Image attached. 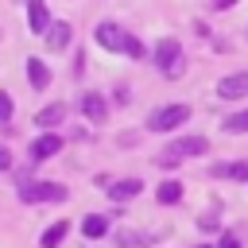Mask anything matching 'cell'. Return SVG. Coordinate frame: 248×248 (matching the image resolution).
Returning <instances> with one entry per match:
<instances>
[{
	"label": "cell",
	"instance_id": "cell-1",
	"mask_svg": "<svg viewBox=\"0 0 248 248\" xmlns=\"http://www.w3.org/2000/svg\"><path fill=\"white\" fill-rule=\"evenodd\" d=\"M97 43H101L105 50H120V54H132V58H143V54H147L143 43H140L136 35L120 31L116 23H101V27H97Z\"/></svg>",
	"mask_w": 248,
	"mask_h": 248
},
{
	"label": "cell",
	"instance_id": "cell-2",
	"mask_svg": "<svg viewBox=\"0 0 248 248\" xmlns=\"http://www.w3.org/2000/svg\"><path fill=\"white\" fill-rule=\"evenodd\" d=\"M209 151V140L205 136H182V140H174L163 155H159V163L163 167H174L178 159H190V155H205Z\"/></svg>",
	"mask_w": 248,
	"mask_h": 248
},
{
	"label": "cell",
	"instance_id": "cell-3",
	"mask_svg": "<svg viewBox=\"0 0 248 248\" xmlns=\"http://www.w3.org/2000/svg\"><path fill=\"white\" fill-rule=\"evenodd\" d=\"M155 66L163 74H170V78L182 74V46H178V39H159L155 43Z\"/></svg>",
	"mask_w": 248,
	"mask_h": 248
},
{
	"label": "cell",
	"instance_id": "cell-4",
	"mask_svg": "<svg viewBox=\"0 0 248 248\" xmlns=\"http://www.w3.org/2000/svg\"><path fill=\"white\" fill-rule=\"evenodd\" d=\"M186 120H190V108H186V105H163V108H155V112L147 116V128H151V132H170V128L186 124Z\"/></svg>",
	"mask_w": 248,
	"mask_h": 248
},
{
	"label": "cell",
	"instance_id": "cell-5",
	"mask_svg": "<svg viewBox=\"0 0 248 248\" xmlns=\"http://www.w3.org/2000/svg\"><path fill=\"white\" fill-rule=\"evenodd\" d=\"M66 186L58 182H23L19 186V202H62Z\"/></svg>",
	"mask_w": 248,
	"mask_h": 248
},
{
	"label": "cell",
	"instance_id": "cell-6",
	"mask_svg": "<svg viewBox=\"0 0 248 248\" xmlns=\"http://www.w3.org/2000/svg\"><path fill=\"white\" fill-rule=\"evenodd\" d=\"M217 97H225V101L248 97V74H229V78H221V81H217Z\"/></svg>",
	"mask_w": 248,
	"mask_h": 248
},
{
	"label": "cell",
	"instance_id": "cell-7",
	"mask_svg": "<svg viewBox=\"0 0 248 248\" xmlns=\"http://www.w3.org/2000/svg\"><path fill=\"white\" fill-rule=\"evenodd\" d=\"M81 112H85L93 124H101V120L108 116V101H105L101 93H85V97H81Z\"/></svg>",
	"mask_w": 248,
	"mask_h": 248
},
{
	"label": "cell",
	"instance_id": "cell-8",
	"mask_svg": "<svg viewBox=\"0 0 248 248\" xmlns=\"http://www.w3.org/2000/svg\"><path fill=\"white\" fill-rule=\"evenodd\" d=\"M58 151H62V136H54V132H46V136H39L31 143V159H50Z\"/></svg>",
	"mask_w": 248,
	"mask_h": 248
},
{
	"label": "cell",
	"instance_id": "cell-9",
	"mask_svg": "<svg viewBox=\"0 0 248 248\" xmlns=\"http://www.w3.org/2000/svg\"><path fill=\"white\" fill-rule=\"evenodd\" d=\"M27 23H31V31L46 35V27H50V16H46V4H43V0H31V4H27Z\"/></svg>",
	"mask_w": 248,
	"mask_h": 248
},
{
	"label": "cell",
	"instance_id": "cell-10",
	"mask_svg": "<svg viewBox=\"0 0 248 248\" xmlns=\"http://www.w3.org/2000/svg\"><path fill=\"white\" fill-rule=\"evenodd\" d=\"M140 186H143L140 178H120V182H112V186H108V198H112V202H128V198H136V194H140Z\"/></svg>",
	"mask_w": 248,
	"mask_h": 248
},
{
	"label": "cell",
	"instance_id": "cell-11",
	"mask_svg": "<svg viewBox=\"0 0 248 248\" xmlns=\"http://www.w3.org/2000/svg\"><path fill=\"white\" fill-rule=\"evenodd\" d=\"M27 81H31L35 89H46V85H50V70H46V62L27 58Z\"/></svg>",
	"mask_w": 248,
	"mask_h": 248
},
{
	"label": "cell",
	"instance_id": "cell-12",
	"mask_svg": "<svg viewBox=\"0 0 248 248\" xmlns=\"http://www.w3.org/2000/svg\"><path fill=\"white\" fill-rule=\"evenodd\" d=\"M66 43H70V23H50L46 27V46L50 50H62Z\"/></svg>",
	"mask_w": 248,
	"mask_h": 248
},
{
	"label": "cell",
	"instance_id": "cell-13",
	"mask_svg": "<svg viewBox=\"0 0 248 248\" xmlns=\"http://www.w3.org/2000/svg\"><path fill=\"white\" fill-rule=\"evenodd\" d=\"M62 120H66V105H46V108L35 116L39 128H54V124H62Z\"/></svg>",
	"mask_w": 248,
	"mask_h": 248
},
{
	"label": "cell",
	"instance_id": "cell-14",
	"mask_svg": "<svg viewBox=\"0 0 248 248\" xmlns=\"http://www.w3.org/2000/svg\"><path fill=\"white\" fill-rule=\"evenodd\" d=\"M81 232H85L89 240H97V236H105V232H108V217H101V213H89V217L81 221Z\"/></svg>",
	"mask_w": 248,
	"mask_h": 248
},
{
	"label": "cell",
	"instance_id": "cell-15",
	"mask_svg": "<svg viewBox=\"0 0 248 248\" xmlns=\"http://www.w3.org/2000/svg\"><path fill=\"white\" fill-rule=\"evenodd\" d=\"M66 232H70V225H66V221H54V225L43 232V248H58V244L66 240Z\"/></svg>",
	"mask_w": 248,
	"mask_h": 248
},
{
	"label": "cell",
	"instance_id": "cell-16",
	"mask_svg": "<svg viewBox=\"0 0 248 248\" xmlns=\"http://www.w3.org/2000/svg\"><path fill=\"white\" fill-rule=\"evenodd\" d=\"M155 198H159L163 205H174V202L182 198V186H178V182H163V186L155 190Z\"/></svg>",
	"mask_w": 248,
	"mask_h": 248
},
{
	"label": "cell",
	"instance_id": "cell-17",
	"mask_svg": "<svg viewBox=\"0 0 248 248\" xmlns=\"http://www.w3.org/2000/svg\"><path fill=\"white\" fill-rule=\"evenodd\" d=\"M213 174H229V178H236V182H248V163H232V167H217Z\"/></svg>",
	"mask_w": 248,
	"mask_h": 248
},
{
	"label": "cell",
	"instance_id": "cell-18",
	"mask_svg": "<svg viewBox=\"0 0 248 248\" xmlns=\"http://www.w3.org/2000/svg\"><path fill=\"white\" fill-rule=\"evenodd\" d=\"M225 132H248V108H244V112H232V116L225 120Z\"/></svg>",
	"mask_w": 248,
	"mask_h": 248
},
{
	"label": "cell",
	"instance_id": "cell-19",
	"mask_svg": "<svg viewBox=\"0 0 248 248\" xmlns=\"http://www.w3.org/2000/svg\"><path fill=\"white\" fill-rule=\"evenodd\" d=\"M8 120H12V97L0 93V124H8Z\"/></svg>",
	"mask_w": 248,
	"mask_h": 248
},
{
	"label": "cell",
	"instance_id": "cell-20",
	"mask_svg": "<svg viewBox=\"0 0 248 248\" xmlns=\"http://www.w3.org/2000/svg\"><path fill=\"white\" fill-rule=\"evenodd\" d=\"M198 229H202V232H217L221 221H217V217H198Z\"/></svg>",
	"mask_w": 248,
	"mask_h": 248
},
{
	"label": "cell",
	"instance_id": "cell-21",
	"mask_svg": "<svg viewBox=\"0 0 248 248\" xmlns=\"http://www.w3.org/2000/svg\"><path fill=\"white\" fill-rule=\"evenodd\" d=\"M116 244L120 248H132V244H140V236L136 232H116Z\"/></svg>",
	"mask_w": 248,
	"mask_h": 248
},
{
	"label": "cell",
	"instance_id": "cell-22",
	"mask_svg": "<svg viewBox=\"0 0 248 248\" xmlns=\"http://www.w3.org/2000/svg\"><path fill=\"white\" fill-rule=\"evenodd\" d=\"M217 248H240V240H236V236H232V232H225V236H221V244H217Z\"/></svg>",
	"mask_w": 248,
	"mask_h": 248
},
{
	"label": "cell",
	"instance_id": "cell-23",
	"mask_svg": "<svg viewBox=\"0 0 248 248\" xmlns=\"http://www.w3.org/2000/svg\"><path fill=\"white\" fill-rule=\"evenodd\" d=\"M8 167H12V155H8V147L0 143V170H8Z\"/></svg>",
	"mask_w": 248,
	"mask_h": 248
},
{
	"label": "cell",
	"instance_id": "cell-24",
	"mask_svg": "<svg viewBox=\"0 0 248 248\" xmlns=\"http://www.w3.org/2000/svg\"><path fill=\"white\" fill-rule=\"evenodd\" d=\"M209 4H213V8H217V12H225V8H232V4H236V0H209Z\"/></svg>",
	"mask_w": 248,
	"mask_h": 248
},
{
	"label": "cell",
	"instance_id": "cell-25",
	"mask_svg": "<svg viewBox=\"0 0 248 248\" xmlns=\"http://www.w3.org/2000/svg\"><path fill=\"white\" fill-rule=\"evenodd\" d=\"M202 248H209V244H202Z\"/></svg>",
	"mask_w": 248,
	"mask_h": 248
}]
</instances>
